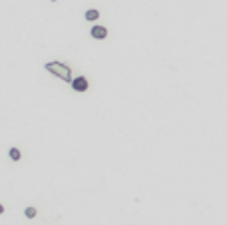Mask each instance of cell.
<instances>
[{
  "mask_svg": "<svg viewBox=\"0 0 227 225\" xmlns=\"http://www.w3.org/2000/svg\"><path fill=\"white\" fill-rule=\"evenodd\" d=\"M46 70H48V72H52L54 76L62 78L64 82H70V68H68L66 64H62V62H48L46 64Z\"/></svg>",
  "mask_w": 227,
  "mask_h": 225,
  "instance_id": "6da1fadb",
  "label": "cell"
},
{
  "mask_svg": "<svg viewBox=\"0 0 227 225\" xmlns=\"http://www.w3.org/2000/svg\"><path fill=\"white\" fill-rule=\"evenodd\" d=\"M72 88H74L76 92H86V90H88V80H86L84 76L76 78V80H72Z\"/></svg>",
  "mask_w": 227,
  "mask_h": 225,
  "instance_id": "7a4b0ae2",
  "label": "cell"
},
{
  "mask_svg": "<svg viewBox=\"0 0 227 225\" xmlns=\"http://www.w3.org/2000/svg\"><path fill=\"white\" fill-rule=\"evenodd\" d=\"M92 36L96 40H104L106 36H108V30H106L104 26H94V28H92Z\"/></svg>",
  "mask_w": 227,
  "mask_h": 225,
  "instance_id": "3957f363",
  "label": "cell"
},
{
  "mask_svg": "<svg viewBox=\"0 0 227 225\" xmlns=\"http://www.w3.org/2000/svg\"><path fill=\"white\" fill-rule=\"evenodd\" d=\"M98 18H100V12H98V10H88V12H86V20H98Z\"/></svg>",
  "mask_w": 227,
  "mask_h": 225,
  "instance_id": "277c9868",
  "label": "cell"
},
{
  "mask_svg": "<svg viewBox=\"0 0 227 225\" xmlns=\"http://www.w3.org/2000/svg\"><path fill=\"white\" fill-rule=\"evenodd\" d=\"M24 215L28 217V219H34V217H36V209H34V207H26L24 209Z\"/></svg>",
  "mask_w": 227,
  "mask_h": 225,
  "instance_id": "5b68a950",
  "label": "cell"
},
{
  "mask_svg": "<svg viewBox=\"0 0 227 225\" xmlns=\"http://www.w3.org/2000/svg\"><path fill=\"white\" fill-rule=\"evenodd\" d=\"M10 157H12L14 162H18V159H20V152H18L16 148H12V149H10Z\"/></svg>",
  "mask_w": 227,
  "mask_h": 225,
  "instance_id": "8992f818",
  "label": "cell"
},
{
  "mask_svg": "<svg viewBox=\"0 0 227 225\" xmlns=\"http://www.w3.org/2000/svg\"><path fill=\"white\" fill-rule=\"evenodd\" d=\"M52 2H56V0H52Z\"/></svg>",
  "mask_w": 227,
  "mask_h": 225,
  "instance_id": "52a82bcc",
  "label": "cell"
}]
</instances>
